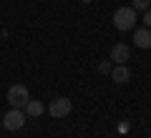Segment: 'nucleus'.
Masks as SVG:
<instances>
[{
    "instance_id": "4",
    "label": "nucleus",
    "mask_w": 151,
    "mask_h": 138,
    "mask_svg": "<svg viewBox=\"0 0 151 138\" xmlns=\"http://www.w3.org/2000/svg\"><path fill=\"white\" fill-rule=\"evenodd\" d=\"M73 111V103H70V98H53L50 101V106H48V113H50V118H65L68 113Z\"/></svg>"
},
{
    "instance_id": "9",
    "label": "nucleus",
    "mask_w": 151,
    "mask_h": 138,
    "mask_svg": "<svg viewBox=\"0 0 151 138\" xmlns=\"http://www.w3.org/2000/svg\"><path fill=\"white\" fill-rule=\"evenodd\" d=\"M131 8H134V10H149L151 8V0H131Z\"/></svg>"
},
{
    "instance_id": "2",
    "label": "nucleus",
    "mask_w": 151,
    "mask_h": 138,
    "mask_svg": "<svg viewBox=\"0 0 151 138\" xmlns=\"http://www.w3.org/2000/svg\"><path fill=\"white\" fill-rule=\"evenodd\" d=\"M28 101H30V93H28V88L23 83H15V85L8 88V103L13 108H25Z\"/></svg>"
},
{
    "instance_id": "1",
    "label": "nucleus",
    "mask_w": 151,
    "mask_h": 138,
    "mask_svg": "<svg viewBox=\"0 0 151 138\" xmlns=\"http://www.w3.org/2000/svg\"><path fill=\"white\" fill-rule=\"evenodd\" d=\"M113 28L116 30H134L136 28V10L134 8H119L113 13Z\"/></svg>"
},
{
    "instance_id": "11",
    "label": "nucleus",
    "mask_w": 151,
    "mask_h": 138,
    "mask_svg": "<svg viewBox=\"0 0 151 138\" xmlns=\"http://www.w3.org/2000/svg\"><path fill=\"white\" fill-rule=\"evenodd\" d=\"M144 28H151V8L144 10Z\"/></svg>"
},
{
    "instance_id": "10",
    "label": "nucleus",
    "mask_w": 151,
    "mask_h": 138,
    "mask_svg": "<svg viewBox=\"0 0 151 138\" xmlns=\"http://www.w3.org/2000/svg\"><path fill=\"white\" fill-rule=\"evenodd\" d=\"M111 68H113V63H111V60H101V63H98V73H103V75H108V73H111Z\"/></svg>"
},
{
    "instance_id": "5",
    "label": "nucleus",
    "mask_w": 151,
    "mask_h": 138,
    "mask_svg": "<svg viewBox=\"0 0 151 138\" xmlns=\"http://www.w3.org/2000/svg\"><path fill=\"white\" fill-rule=\"evenodd\" d=\"M131 58V48L126 45V43H116L111 48V63L119 65V63H126V60Z\"/></svg>"
},
{
    "instance_id": "3",
    "label": "nucleus",
    "mask_w": 151,
    "mask_h": 138,
    "mask_svg": "<svg viewBox=\"0 0 151 138\" xmlns=\"http://www.w3.org/2000/svg\"><path fill=\"white\" fill-rule=\"evenodd\" d=\"M23 126H25V111L23 108H10L3 116V128L5 131H20Z\"/></svg>"
},
{
    "instance_id": "6",
    "label": "nucleus",
    "mask_w": 151,
    "mask_h": 138,
    "mask_svg": "<svg viewBox=\"0 0 151 138\" xmlns=\"http://www.w3.org/2000/svg\"><path fill=\"white\" fill-rule=\"evenodd\" d=\"M134 45L136 48H151V28H136L134 30Z\"/></svg>"
},
{
    "instance_id": "7",
    "label": "nucleus",
    "mask_w": 151,
    "mask_h": 138,
    "mask_svg": "<svg viewBox=\"0 0 151 138\" xmlns=\"http://www.w3.org/2000/svg\"><path fill=\"white\" fill-rule=\"evenodd\" d=\"M108 75H111L116 83H129L131 70H129V65H126V63H119V65H113V68H111V73H108Z\"/></svg>"
},
{
    "instance_id": "8",
    "label": "nucleus",
    "mask_w": 151,
    "mask_h": 138,
    "mask_svg": "<svg viewBox=\"0 0 151 138\" xmlns=\"http://www.w3.org/2000/svg\"><path fill=\"white\" fill-rule=\"evenodd\" d=\"M43 111H45V106H43L40 101H28V103H25V116H30V118L43 116Z\"/></svg>"
}]
</instances>
